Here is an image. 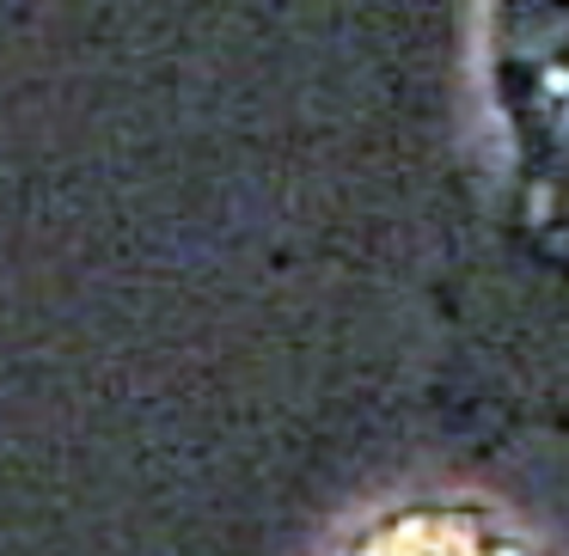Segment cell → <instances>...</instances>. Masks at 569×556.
<instances>
[{
  "label": "cell",
  "instance_id": "obj_1",
  "mask_svg": "<svg viewBox=\"0 0 569 556\" xmlns=\"http://www.w3.org/2000/svg\"><path fill=\"white\" fill-rule=\"evenodd\" d=\"M337 556H545L483 502H405L373 514Z\"/></svg>",
  "mask_w": 569,
  "mask_h": 556
}]
</instances>
